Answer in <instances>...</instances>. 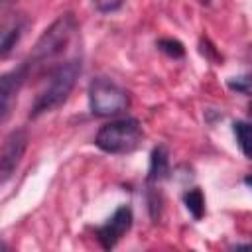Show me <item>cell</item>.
I'll list each match as a JSON object with an SVG mask.
<instances>
[{
    "instance_id": "obj_7",
    "label": "cell",
    "mask_w": 252,
    "mask_h": 252,
    "mask_svg": "<svg viewBox=\"0 0 252 252\" xmlns=\"http://www.w3.org/2000/svg\"><path fill=\"white\" fill-rule=\"evenodd\" d=\"M32 67L28 61H24L20 67L8 71L2 75L0 79V110H2V122L8 120L10 116V106H12V98L16 96V93L20 91V87L24 85V81L28 79Z\"/></svg>"
},
{
    "instance_id": "obj_5",
    "label": "cell",
    "mask_w": 252,
    "mask_h": 252,
    "mask_svg": "<svg viewBox=\"0 0 252 252\" xmlns=\"http://www.w3.org/2000/svg\"><path fill=\"white\" fill-rule=\"evenodd\" d=\"M26 148H28V132L24 128H14L4 138L2 152H0V181H2V185L14 175Z\"/></svg>"
},
{
    "instance_id": "obj_10",
    "label": "cell",
    "mask_w": 252,
    "mask_h": 252,
    "mask_svg": "<svg viewBox=\"0 0 252 252\" xmlns=\"http://www.w3.org/2000/svg\"><path fill=\"white\" fill-rule=\"evenodd\" d=\"M232 132L236 136V144H238L240 152L248 159H252V122L238 120L232 124Z\"/></svg>"
},
{
    "instance_id": "obj_9",
    "label": "cell",
    "mask_w": 252,
    "mask_h": 252,
    "mask_svg": "<svg viewBox=\"0 0 252 252\" xmlns=\"http://www.w3.org/2000/svg\"><path fill=\"white\" fill-rule=\"evenodd\" d=\"M22 30H24V26L20 22H16V20L12 24L4 26L2 35H0V55L2 57H8V53L16 47V43L22 37Z\"/></svg>"
},
{
    "instance_id": "obj_6",
    "label": "cell",
    "mask_w": 252,
    "mask_h": 252,
    "mask_svg": "<svg viewBox=\"0 0 252 252\" xmlns=\"http://www.w3.org/2000/svg\"><path fill=\"white\" fill-rule=\"evenodd\" d=\"M132 209L128 205H120L114 215L102 224L96 228V240L98 244L104 248V250H110L118 244V240L130 230L132 226Z\"/></svg>"
},
{
    "instance_id": "obj_16",
    "label": "cell",
    "mask_w": 252,
    "mask_h": 252,
    "mask_svg": "<svg viewBox=\"0 0 252 252\" xmlns=\"http://www.w3.org/2000/svg\"><path fill=\"white\" fill-rule=\"evenodd\" d=\"M236 248H238V250H252V242H250V244H238Z\"/></svg>"
},
{
    "instance_id": "obj_15",
    "label": "cell",
    "mask_w": 252,
    "mask_h": 252,
    "mask_svg": "<svg viewBox=\"0 0 252 252\" xmlns=\"http://www.w3.org/2000/svg\"><path fill=\"white\" fill-rule=\"evenodd\" d=\"M244 185L252 189V175H246V177H244Z\"/></svg>"
},
{
    "instance_id": "obj_11",
    "label": "cell",
    "mask_w": 252,
    "mask_h": 252,
    "mask_svg": "<svg viewBox=\"0 0 252 252\" xmlns=\"http://www.w3.org/2000/svg\"><path fill=\"white\" fill-rule=\"evenodd\" d=\"M183 203L187 207V211L193 215V219H201L205 215V197H203V191L199 187H193L189 189L185 195H183Z\"/></svg>"
},
{
    "instance_id": "obj_13",
    "label": "cell",
    "mask_w": 252,
    "mask_h": 252,
    "mask_svg": "<svg viewBox=\"0 0 252 252\" xmlns=\"http://www.w3.org/2000/svg\"><path fill=\"white\" fill-rule=\"evenodd\" d=\"M226 87L234 93H242V94H252V71L238 75V77H230L226 81Z\"/></svg>"
},
{
    "instance_id": "obj_14",
    "label": "cell",
    "mask_w": 252,
    "mask_h": 252,
    "mask_svg": "<svg viewBox=\"0 0 252 252\" xmlns=\"http://www.w3.org/2000/svg\"><path fill=\"white\" fill-rule=\"evenodd\" d=\"M91 2H93V6H94L98 12H102V14L114 12V10H118V8L124 4V0H91Z\"/></svg>"
},
{
    "instance_id": "obj_17",
    "label": "cell",
    "mask_w": 252,
    "mask_h": 252,
    "mask_svg": "<svg viewBox=\"0 0 252 252\" xmlns=\"http://www.w3.org/2000/svg\"><path fill=\"white\" fill-rule=\"evenodd\" d=\"M248 116H250V122H252V102H250V106H248Z\"/></svg>"
},
{
    "instance_id": "obj_8",
    "label": "cell",
    "mask_w": 252,
    "mask_h": 252,
    "mask_svg": "<svg viewBox=\"0 0 252 252\" xmlns=\"http://www.w3.org/2000/svg\"><path fill=\"white\" fill-rule=\"evenodd\" d=\"M169 173V156L165 146H158L152 150L150 156V169H148V183H158L165 179Z\"/></svg>"
},
{
    "instance_id": "obj_12",
    "label": "cell",
    "mask_w": 252,
    "mask_h": 252,
    "mask_svg": "<svg viewBox=\"0 0 252 252\" xmlns=\"http://www.w3.org/2000/svg\"><path fill=\"white\" fill-rule=\"evenodd\" d=\"M158 47L159 51H163L167 57H173V59H181L185 55V47L179 39H173V37H163L158 41Z\"/></svg>"
},
{
    "instance_id": "obj_3",
    "label": "cell",
    "mask_w": 252,
    "mask_h": 252,
    "mask_svg": "<svg viewBox=\"0 0 252 252\" xmlns=\"http://www.w3.org/2000/svg\"><path fill=\"white\" fill-rule=\"evenodd\" d=\"M75 30H77V20L71 12L61 14L57 20H53L51 26L37 37L30 57L26 59L30 63V67L45 63V61L57 57L59 53H63V49L69 45Z\"/></svg>"
},
{
    "instance_id": "obj_18",
    "label": "cell",
    "mask_w": 252,
    "mask_h": 252,
    "mask_svg": "<svg viewBox=\"0 0 252 252\" xmlns=\"http://www.w3.org/2000/svg\"><path fill=\"white\" fill-rule=\"evenodd\" d=\"M8 2H14V0H4V4H8Z\"/></svg>"
},
{
    "instance_id": "obj_4",
    "label": "cell",
    "mask_w": 252,
    "mask_h": 252,
    "mask_svg": "<svg viewBox=\"0 0 252 252\" xmlns=\"http://www.w3.org/2000/svg\"><path fill=\"white\" fill-rule=\"evenodd\" d=\"M130 104L128 91L116 85L112 79L94 77L89 83V108L94 116H116Z\"/></svg>"
},
{
    "instance_id": "obj_19",
    "label": "cell",
    "mask_w": 252,
    "mask_h": 252,
    "mask_svg": "<svg viewBox=\"0 0 252 252\" xmlns=\"http://www.w3.org/2000/svg\"><path fill=\"white\" fill-rule=\"evenodd\" d=\"M201 2H203V4H207V2H209V0H201Z\"/></svg>"
},
{
    "instance_id": "obj_2",
    "label": "cell",
    "mask_w": 252,
    "mask_h": 252,
    "mask_svg": "<svg viewBox=\"0 0 252 252\" xmlns=\"http://www.w3.org/2000/svg\"><path fill=\"white\" fill-rule=\"evenodd\" d=\"M144 140L142 124L136 118L110 120L96 132L94 144L106 154H132Z\"/></svg>"
},
{
    "instance_id": "obj_1",
    "label": "cell",
    "mask_w": 252,
    "mask_h": 252,
    "mask_svg": "<svg viewBox=\"0 0 252 252\" xmlns=\"http://www.w3.org/2000/svg\"><path fill=\"white\" fill-rule=\"evenodd\" d=\"M79 75H81V59H77V57L57 65L49 73L43 89L35 94V98L32 102L30 116L37 118V116H41L45 112H51L57 106H61L67 100V96L71 94Z\"/></svg>"
}]
</instances>
